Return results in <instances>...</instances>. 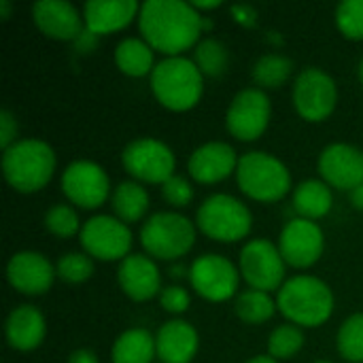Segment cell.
<instances>
[{
    "instance_id": "cell-11",
    "label": "cell",
    "mask_w": 363,
    "mask_h": 363,
    "mask_svg": "<svg viewBox=\"0 0 363 363\" xmlns=\"http://www.w3.org/2000/svg\"><path fill=\"white\" fill-rule=\"evenodd\" d=\"M285 266L279 247L266 238L249 240L240 251V272L251 289L266 294L281 289L285 283Z\"/></svg>"
},
{
    "instance_id": "cell-34",
    "label": "cell",
    "mask_w": 363,
    "mask_h": 363,
    "mask_svg": "<svg viewBox=\"0 0 363 363\" xmlns=\"http://www.w3.org/2000/svg\"><path fill=\"white\" fill-rule=\"evenodd\" d=\"M55 274L64 283H83L94 274V262L89 255L72 251V253H66L57 259Z\"/></svg>"
},
{
    "instance_id": "cell-28",
    "label": "cell",
    "mask_w": 363,
    "mask_h": 363,
    "mask_svg": "<svg viewBox=\"0 0 363 363\" xmlns=\"http://www.w3.org/2000/svg\"><path fill=\"white\" fill-rule=\"evenodd\" d=\"M234 311H236L240 321H245L249 325H262V323H266L274 315L277 302L266 291L245 289V291L238 294Z\"/></svg>"
},
{
    "instance_id": "cell-33",
    "label": "cell",
    "mask_w": 363,
    "mask_h": 363,
    "mask_svg": "<svg viewBox=\"0 0 363 363\" xmlns=\"http://www.w3.org/2000/svg\"><path fill=\"white\" fill-rule=\"evenodd\" d=\"M45 228L49 234L57 238H70L74 234H81V223L72 206L68 204H55L45 213Z\"/></svg>"
},
{
    "instance_id": "cell-20",
    "label": "cell",
    "mask_w": 363,
    "mask_h": 363,
    "mask_svg": "<svg viewBox=\"0 0 363 363\" xmlns=\"http://www.w3.org/2000/svg\"><path fill=\"white\" fill-rule=\"evenodd\" d=\"M189 174L198 183H219L238 168V155L232 145L223 140H211L200 145L189 157Z\"/></svg>"
},
{
    "instance_id": "cell-12",
    "label": "cell",
    "mask_w": 363,
    "mask_h": 363,
    "mask_svg": "<svg viewBox=\"0 0 363 363\" xmlns=\"http://www.w3.org/2000/svg\"><path fill=\"white\" fill-rule=\"evenodd\" d=\"M270 98L262 87L240 89L225 113V125L230 134L238 140H255L259 138L270 123Z\"/></svg>"
},
{
    "instance_id": "cell-47",
    "label": "cell",
    "mask_w": 363,
    "mask_h": 363,
    "mask_svg": "<svg viewBox=\"0 0 363 363\" xmlns=\"http://www.w3.org/2000/svg\"><path fill=\"white\" fill-rule=\"evenodd\" d=\"M317 363H332V362H317Z\"/></svg>"
},
{
    "instance_id": "cell-35",
    "label": "cell",
    "mask_w": 363,
    "mask_h": 363,
    "mask_svg": "<svg viewBox=\"0 0 363 363\" xmlns=\"http://www.w3.org/2000/svg\"><path fill=\"white\" fill-rule=\"evenodd\" d=\"M338 30L353 40L363 38V0H345L336 6Z\"/></svg>"
},
{
    "instance_id": "cell-4",
    "label": "cell",
    "mask_w": 363,
    "mask_h": 363,
    "mask_svg": "<svg viewBox=\"0 0 363 363\" xmlns=\"http://www.w3.org/2000/svg\"><path fill=\"white\" fill-rule=\"evenodd\" d=\"M204 74L194 60L183 55L164 57L151 72V89L157 102L170 111L194 108L204 91Z\"/></svg>"
},
{
    "instance_id": "cell-41",
    "label": "cell",
    "mask_w": 363,
    "mask_h": 363,
    "mask_svg": "<svg viewBox=\"0 0 363 363\" xmlns=\"http://www.w3.org/2000/svg\"><path fill=\"white\" fill-rule=\"evenodd\" d=\"M68 363H100L98 355L91 349H77L74 353H70Z\"/></svg>"
},
{
    "instance_id": "cell-36",
    "label": "cell",
    "mask_w": 363,
    "mask_h": 363,
    "mask_svg": "<svg viewBox=\"0 0 363 363\" xmlns=\"http://www.w3.org/2000/svg\"><path fill=\"white\" fill-rule=\"evenodd\" d=\"M162 196L168 204L177 206V208H183L191 202L194 198V189L191 185L183 179V177H170L164 185H162Z\"/></svg>"
},
{
    "instance_id": "cell-13",
    "label": "cell",
    "mask_w": 363,
    "mask_h": 363,
    "mask_svg": "<svg viewBox=\"0 0 363 363\" xmlns=\"http://www.w3.org/2000/svg\"><path fill=\"white\" fill-rule=\"evenodd\" d=\"M189 283L200 298L208 302H225L236 296L238 270L228 257L206 253L189 266Z\"/></svg>"
},
{
    "instance_id": "cell-3",
    "label": "cell",
    "mask_w": 363,
    "mask_h": 363,
    "mask_svg": "<svg viewBox=\"0 0 363 363\" xmlns=\"http://www.w3.org/2000/svg\"><path fill=\"white\" fill-rule=\"evenodd\" d=\"M53 170L55 151L45 140L23 138L2 151V174L6 183L21 194L43 189L51 181Z\"/></svg>"
},
{
    "instance_id": "cell-29",
    "label": "cell",
    "mask_w": 363,
    "mask_h": 363,
    "mask_svg": "<svg viewBox=\"0 0 363 363\" xmlns=\"http://www.w3.org/2000/svg\"><path fill=\"white\" fill-rule=\"evenodd\" d=\"M291 72H294V62L281 53H266L251 68L255 83L262 87H272V89L281 87L291 77Z\"/></svg>"
},
{
    "instance_id": "cell-1",
    "label": "cell",
    "mask_w": 363,
    "mask_h": 363,
    "mask_svg": "<svg viewBox=\"0 0 363 363\" xmlns=\"http://www.w3.org/2000/svg\"><path fill=\"white\" fill-rule=\"evenodd\" d=\"M202 15L185 0H145L138 11L143 38L168 57L189 49L202 32Z\"/></svg>"
},
{
    "instance_id": "cell-24",
    "label": "cell",
    "mask_w": 363,
    "mask_h": 363,
    "mask_svg": "<svg viewBox=\"0 0 363 363\" xmlns=\"http://www.w3.org/2000/svg\"><path fill=\"white\" fill-rule=\"evenodd\" d=\"M294 208L302 219H321L332 211L334 196L325 181L308 179L294 189Z\"/></svg>"
},
{
    "instance_id": "cell-19",
    "label": "cell",
    "mask_w": 363,
    "mask_h": 363,
    "mask_svg": "<svg viewBox=\"0 0 363 363\" xmlns=\"http://www.w3.org/2000/svg\"><path fill=\"white\" fill-rule=\"evenodd\" d=\"M32 19L36 28L57 40H74L83 32V17L74 4L66 0H38L32 4Z\"/></svg>"
},
{
    "instance_id": "cell-10",
    "label": "cell",
    "mask_w": 363,
    "mask_h": 363,
    "mask_svg": "<svg viewBox=\"0 0 363 363\" xmlns=\"http://www.w3.org/2000/svg\"><path fill=\"white\" fill-rule=\"evenodd\" d=\"M338 102V89L334 79L317 68H304L294 83V104L302 119L306 121H323L328 119Z\"/></svg>"
},
{
    "instance_id": "cell-9",
    "label": "cell",
    "mask_w": 363,
    "mask_h": 363,
    "mask_svg": "<svg viewBox=\"0 0 363 363\" xmlns=\"http://www.w3.org/2000/svg\"><path fill=\"white\" fill-rule=\"evenodd\" d=\"M79 242L89 257L102 262L125 259L132 249V232L128 223L111 215H96L81 228Z\"/></svg>"
},
{
    "instance_id": "cell-46",
    "label": "cell",
    "mask_w": 363,
    "mask_h": 363,
    "mask_svg": "<svg viewBox=\"0 0 363 363\" xmlns=\"http://www.w3.org/2000/svg\"><path fill=\"white\" fill-rule=\"evenodd\" d=\"M359 79H362V83H363V60H362V64H359Z\"/></svg>"
},
{
    "instance_id": "cell-14",
    "label": "cell",
    "mask_w": 363,
    "mask_h": 363,
    "mask_svg": "<svg viewBox=\"0 0 363 363\" xmlns=\"http://www.w3.org/2000/svg\"><path fill=\"white\" fill-rule=\"evenodd\" d=\"M108 177L96 162L77 160L62 172L64 196L81 208H98L108 198Z\"/></svg>"
},
{
    "instance_id": "cell-37",
    "label": "cell",
    "mask_w": 363,
    "mask_h": 363,
    "mask_svg": "<svg viewBox=\"0 0 363 363\" xmlns=\"http://www.w3.org/2000/svg\"><path fill=\"white\" fill-rule=\"evenodd\" d=\"M189 302H191V300H189V294H187V289L181 287V285H168V287H164L162 294H160V304H162V308L168 311V313H174V315L185 313V311L189 308Z\"/></svg>"
},
{
    "instance_id": "cell-43",
    "label": "cell",
    "mask_w": 363,
    "mask_h": 363,
    "mask_svg": "<svg viewBox=\"0 0 363 363\" xmlns=\"http://www.w3.org/2000/svg\"><path fill=\"white\" fill-rule=\"evenodd\" d=\"M351 202L357 206V208H362L363 211V185L362 187H357V189H353L351 191Z\"/></svg>"
},
{
    "instance_id": "cell-7",
    "label": "cell",
    "mask_w": 363,
    "mask_h": 363,
    "mask_svg": "<svg viewBox=\"0 0 363 363\" xmlns=\"http://www.w3.org/2000/svg\"><path fill=\"white\" fill-rule=\"evenodd\" d=\"M196 240L194 223L181 213H153L140 228V245L157 259H177L185 255Z\"/></svg>"
},
{
    "instance_id": "cell-25",
    "label": "cell",
    "mask_w": 363,
    "mask_h": 363,
    "mask_svg": "<svg viewBox=\"0 0 363 363\" xmlns=\"http://www.w3.org/2000/svg\"><path fill=\"white\" fill-rule=\"evenodd\" d=\"M155 353V338L145 328H132L119 334L111 349L113 363H153Z\"/></svg>"
},
{
    "instance_id": "cell-16",
    "label": "cell",
    "mask_w": 363,
    "mask_h": 363,
    "mask_svg": "<svg viewBox=\"0 0 363 363\" xmlns=\"http://www.w3.org/2000/svg\"><path fill=\"white\" fill-rule=\"evenodd\" d=\"M319 174L332 187L353 191L363 185V151L347 145L332 143L319 155Z\"/></svg>"
},
{
    "instance_id": "cell-40",
    "label": "cell",
    "mask_w": 363,
    "mask_h": 363,
    "mask_svg": "<svg viewBox=\"0 0 363 363\" xmlns=\"http://www.w3.org/2000/svg\"><path fill=\"white\" fill-rule=\"evenodd\" d=\"M96 43H98V34H94V32L87 30V28H83V32L74 38V47H77V51H81V53L91 51V49L96 47Z\"/></svg>"
},
{
    "instance_id": "cell-23",
    "label": "cell",
    "mask_w": 363,
    "mask_h": 363,
    "mask_svg": "<svg viewBox=\"0 0 363 363\" xmlns=\"http://www.w3.org/2000/svg\"><path fill=\"white\" fill-rule=\"evenodd\" d=\"M4 334H6L9 347H13L15 351H32L40 347V342L45 340V334H47L45 317L34 306H28V304L17 306L6 317Z\"/></svg>"
},
{
    "instance_id": "cell-17",
    "label": "cell",
    "mask_w": 363,
    "mask_h": 363,
    "mask_svg": "<svg viewBox=\"0 0 363 363\" xmlns=\"http://www.w3.org/2000/svg\"><path fill=\"white\" fill-rule=\"evenodd\" d=\"M6 279L13 289L26 296H40L51 289L55 268L38 251H19L6 264Z\"/></svg>"
},
{
    "instance_id": "cell-2",
    "label": "cell",
    "mask_w": 363,
    "mask_h": 363,
    "mask_svg": "<svg viewBox=\"0 0 363 363\" xmlns=\"http://www.w3.org/2000/svg\"><path fill=\"white\" fill-rule=\"evenodd\" d=\"M277 306L289 323L298 328H319L334 313V294L321 279L300 274L283 283Z\"/></svg>"
},
{
    "instance_id": "cell-42",
    "label": "cell",
    "mask_w": 363,
    "mask_h": 363,
    "mask_svg": "<svg viewBox=\"0 0 363 363\" xmlns=\"http://www.w3.org/2000/svg\"><path fill=\"white\" fill-rule=\"evenodd\" d=\"M191 6L200 13L202 9H204V11H208V9H217V6H221V2H219V0H196V2H191Z\"/></svg>"
},
{
    "instance_id": "cell-27",
    "label": "cell",
    "mask_w": 363,
    "mask_h": 363,
    "mask_svg": "<svg viewBox=\"0 0 363 363\" xmlns=\"http://www.w3.org/2000/svg\"><path fill=\"white\" fill-rule=\"evenodd\" d=\"M111 206L117 219L123 223H134L145 217L149 211V194L136 181H123L113 189Z\"/></svg>"
},
{
    "instance_id": "cell-39",
    "label": "cell",
    "mask_w": 363,
    "mask_h": 363,
    "mask_svg": "<svg viewBox=\"0 0 363 363\" xmlns=\"http://www.w3.org/2000/svg\"><path fill=\"white\" fill-rule=\"evenodd\" d=\"M232 13H234V19L242 26H253L257 21V11L251 4H234Z\"/></svg>"
},
{
    "instance_id": "cell-18",
    "label": "cell",
    "mask_w": 363,
    "mask_h": 363,
    "mask_svg": "<svg viewBox=\"0 0 363 363\" xmlns=\"http://www.w3.org/2000/svg\"><path fill=\"white\" fill-rule=\"evenodd\" d=\"M117 283L128 298L134 302H147L162 294V277L155 262L149 255H128L121 259L117 270Z\"/></svg>"
},
{
    "instance_id": "cell-6",
    "label": "cell",
    "mask_w": 363,
    "mask_h": 363,
    "mask_svg": "<svg viewBox=\"0 0 363 363\" xmlns=\"http://www.w3.org/2000/svg\"><path fill=\"white\" fill-rule=\"evenodd\" d=\"M198 230L219 242H236L251 232V211L230 194L208 196L196 213Z\"/></svg>"
},
{
    "instance_id": "cell-44",
    "label": "cell",
    "mask_w": 363,
    "mask_h": 363,
    "mask_svg": "<svg viewBox=\"0 0 363 363\" xmlns=\"http://www.w3.org/2000/svg\"><path fill=\"white\" fill-rule=\"evenodd\" d=\"M247 363H279L274 357H270V355H257V357H253V359H249Z\"/></svg>"
},
{
    "instance_id": "cell-21",
    "label": "cell",
    "mask_w": 363,
    "mask_h": 363,
    "mask_svg": "<svg viewBox=\"0 0 363 363\" xmlns=\"http://www.w3.org/2000/svg\"><path fill=\"white\" fill-rule=\"evenodd\" d=\"M160 363H189L198 353V332L183 319L164 323L155 334Z\"/></svg>"
},
{
    "instance_id": "cell-22",
    "label": "cell",
    "mask_w": 363,
    "mask_h": 363,
    "mask_svg": "<svg viewBox=\"0 0 363 363\" xmlns=\"http://www.w3.org/2000/svg\"><path fill=\"white\" fill-rule=\"evenodd\" d=\"M138 11L136 0H89L83 6V21L87 30L100 36L125 28Z\"/></svg>"
},
{
    "instance_id": "cell-31",
    "label": "cell",
    "mask_w": 363,
    "mask_h": 363,
    "mask_svg": "<svg viewBox=\"0 0 363 363\" xmlns=\"http://www.w3.org/2000/svg\"><path fill=\"white\" fill-rule=\"evenodd\" d=\"M338 353L353 363H363V313L351 315L338 330Z\"/></svg>"
},
{
    "instance_id": "cell-5",
    "label": "cell",
    "mask_w": 363,
    "mask_h": 363,
    "mask_svg": "<svg viewBox=\"0 0 363 363\" xmlns=\"http://www.w3.org/2000/svg\"><path fill=\"white\" fill-rule=\"evenodd\" d=\"M236 179L238 187L257 202H279L291 187V174L287 166L266 151L245 153L238 160Z\"/></svg>"
},
{
    "instance_id": "cell-30",
    "label": "cell",
    "mask_w": 363,
    "mask_h": 363,
    "mask_svg": "<svg viewBox=\"0 0 363 363\" xmlns=\"http://www.w3.org/2000/svg\"><path fill=\"white\" fill-rule=\"evenodd\" d=\"M194 62H196V66L200 68L202 74H206V77H221L228 70L230 53H228V49H225V45L221 40L204 38L196 47Z\"/></svg>"
},
{
    "instance_id": "cell-32",
    "label": "cell",
    "mask_w": 363,
    "mask_h": 363,
    "mask_svg": "<svg viewBox=\"0 0 363 363\" xmlns=\"http://www.w3.org/2000/svg\"><path fill=\"white\" fill-rule=\"evenodd\" d=\"M304 347V334L298 325L294 323H285L279 325L277 330H272L270 338H268V355L279 359H291L294 355H298Z\"/></svg>"
},
{
    "instance_id": "cell-26",
    "label": "cell",
    "mask_w": 363,
    "mask_h": 363,
    "mask_svg": "<svg viewBox=\"0 0 363 363\" xmlns=\"http://www.w3.org/2000/svg\"><path fill=\"white\" fill-rule=\"evenodd\" d=\"M115 64L128 77H145L153 72V47L145 38L128 36L115 47Z\"/></svg>"
},
{
    "instance_id": "cell-8",
    "label": "cell",
    "mask_w": 363,
    "mask_h": 363,
    "mask_svg": "<svg viewBox=\"0 0 363 363\" xmlns=\"http://www.w3.org/2000/svg\"><path fill=\"white\" fill-rule=\"evenodd\" d=\"M123 168L143 183H160L164 185L170 177H174V153L172 149L151 136L136 138L125 145L121 153Z\"/></svg>"
},
{
    "instance_id": "cell-38",
    "label": "cell",
    "mask_w": 363,
    "mask_h": 363,
    "mask_svg": "<svg viewBox=\"0 0 363 363\" xmlns=\"http://www.w3.org/2000/svg\"><path fill=\"white\" fill-rule=\"evenodd\" d=\"M15 143H17V121H15L11 111L2 108L0 111V145H2V151Z\"/></svg>"
},
{
    "instance_id": "cell-15",
    "label": "cell",
    "mask_w": 363,
    "mask_h": 363,
    "mask_svg": "<svg viewBox=\"0 0 363 363\" xmlns=\"http://www.w3.org/2000/svg\"><path fill=\"white\" fill-rule=\"evenodd\" d=\"M323 247H325L323 230L315 221L302 217L287 221L279 238V251L285 264L294 268L313 266L321 257Z\"/></svg>"
},
{
    "instance_id": "cell-45",
    "label": "cell",
    "mask_w": 363,
    "mask_h": 363,
    "mask_svg": "<svg viewBox=\"0 0 363 363\" xmlns=\"http://www.w3.org/2000/svg\"><path fill=\"white\" fill-rule=\"evenodd\" d=\"M9 11H11L9 0H0V17H2V19H6V17H9Z\"/></svg>"
}]
</instances>
